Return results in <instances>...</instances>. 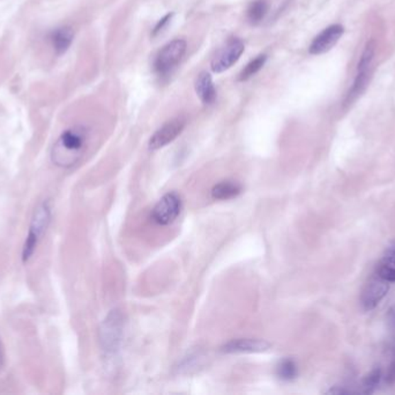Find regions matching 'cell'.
Segmentation results:
<instances>
[{
  "instance_id": "18",
  "label": "cell",
  "mask_w": 395,
  "mask_h": 395,
  "mask_svg": "<svg viewBox=\"0 0 395 395\" xmlns=\"http://www.w3.org/2000/svg\"><path fill=\"white\" fill-rule=\"evenodd\" d=\"M277 374H279L281 379L289 382V380L295 379L297 377L299 369H297V365L293 359H284V361L281 362L280 365L277 367Z\"/></svg>"
},
{
  "instance_id": "3",
  "label": "cell",
  "mask_w": 395,
  "mask_h": 395,
  "mask_svg": "<svg viewBox=\"0 0 395 395\" xmlns=\"http://www.w3.org/2000/svg\"><path fill=\"white\" fill-rule=\"evenodd\" d=\"M187 42L181 38L174 40L165 45L156 56L155 62H154L155 72L161 77L172 75V71L183 60L184 55L187 53Z\"/></svg>"
},
{
  "instance_id": "8",
  "label": "cell",
  "mask_w": 395,
  "mask_h": 395,
  "mask_svg": "<svg viewBox=\"0 0 395 395\" xmlns=\"http://www.w3.org/2000/svg\"><path fill=\"white\" fill-rule=\"evenodd\" d=\"M389 282L379 276L371 277L362 290L361 305L365 310H374L389 292Z\"/></svg>"
},
{
  "instance_id": "10",
  "label": "cell",
  "mask_w": 395,
  "mask_h": 395,
  "mask_svg": "<svg viewBox=\"0 0 395 395\" xmlns=\"http://www.w3.org/2000/svg\"><path fill=\"white\" fill-rule=\"evenodd\" d=\"M343 33H345V28L341 25H332L327 27L313 38L311 45L308 48L310 54H326L327 51H330L332 48L335 47V44L339 42L340 38H343Z\"/></svg>"
},
{
  "instance_id": "12",
  "label": "cell",
  "mask_w": 395,
  "mask_h": 395,
  "mask_svg": "<svg viewBox=\"0 0 395 395\" xmlns=\"http://www.w3.org/2000/svg\"><path fill=\"white\" fill-rule=\"evenodd\" d=\"M271 347L268 342L259 339H238L223 345L222 352L227 354H242V352H266Z\"/></svg>"
},
{
  "instance_id": "9",
  "label": "cell",
  "mask_w": 395,
  "mask_h": 395,
  "mask_svg": "<svg viewBox=\"0 0 395 395\" xmlns=\"http://www.w3.org/2000/svg\"><path fill=\"white\" fill-rule=\"evenodd\" d=\"M185 128V119L182 117L172 119L156 130L150 141V150L156 151L165 148L181 135Z\"/></svg>"
},
{
  "instance_id": "15",
  "label": "cell",
  "mask_w": 395,
  "mask_h": 395,
  "mask_svg": "<svg viewBox=\"0 0 395 395\" xmlns=\"http://www.w3.org/2000/svg\"><path fill=\"white\" fill-rule=\"evenodd\" d=\"M268 10H269V5H268L267 0H255L250 4L249 9H247V13H246L247 20L252 25H258L266 18Z\"/></svg>"
},
{
  "instance_id": "6",
  "label": "cell",
  "mask_w": 395,
  "mask_h": 395,
  "mask_svg": "<svg viewBox=\"0 0 395 395\" xmlns=\"http://www.w3.org/2000/svg\"><path fill=\"white\" fill-rule=\"evenodd\" d=\"M181 198L174 193H169V194L165 195L152 209V220L159 225H169L177 220V217L181 214Z\"/></svg>"
},
{
  "instance_id": "13",
  "label": "cell",
  "mask_w": 395,
  "mask_h": 395,
  "mask_svg": "<svg viewBox=\"0 0 395 395\" xmlns=\"http://www.w3.org/2000/svg\"><path fill=\"white\" fill-rule=\"evenodd\" d=\"M196 93L204 104H213L216 100V90L213 82L212 75L208 72L200 73L196 80Z\"/></svg>"
},
{
  "instance_id": "4",
  "label": "cell",
  "mask_w": 395,
  "mask_h": 395,
  "mask_svg": "<svg viewBox=\"0 0 395 395\" xmlns=\"http://www.w3.org/2000/svg\"><path fill=\"white\" fill-rule=\"evenodd\" d=\"M123 336V317L118 310L111 313L103 321L100 328V341L106 354H113L118 349Z\"/></svg>"
},
{
  "instance_id": "7",
  "label": "cell",
  "mask_w": 395,
  "mask_h": 395,
  "mask_svg": "<svg viewBox=\"0 0 395 395\" xmlns=\"http://www.w3.org/2000/svg\"><path fill=\"white\" fill-rule=\"evenodd\" d=\"M374 60V42L367 43L365 53L362 55L361 62L358 64V72L355 79L354 85L349 92L348 102H352L355 97L362 94V92L367 88V82L372 73V64Z\"/></svg>"
},
{
  "instance_id": "22",
  "label": "cell",
  "mask_w": 395,
  "mask_h": 395,
  "mask_svg": "<svg viewBox=\"0 0 395 395\" xmlns=\"http://www.w3.org/2000/svg\"><path fill=\"white\" fill-rule=\"evenodd\" d=\"M4 365V348L3 345H1V341H0V369L3 367Z\"/></svg>"
},
{
  "instance_id": "11",
  "label": "cell",
  "mask_w": 395,
  "mask_h": 395,
  "mask_svg": "<svg viewBox=\"0 0 395 395\" xmlns=\"http://www.w3.org/2000/svg\"><path fill=\"white\" fill-rule=\"evenodd\" d=\"M74 40V31L69 26H60L48 35V42L57 56H62L69 50Z\"/></svg>"
},
{
  "instance_id": "1",
  "label": "cell",
  "mask_w": 395,
  "mask_h": 395,
  "mask_svg": "<svg viewBox=\"0 0 395 395\" xmlns=\"http://www.w3.org/2000/svg\"><path fill=\"white\" fill-rule=\"evenodd\" d=\"M88 130L82 126L66 129L60 134L51 148L53 165L60 168H69L78 163L87 148Z\"/></svg>"
},
{
  "instance_id": "20",
  "label": "cell",
  "mask_w": 395,
  "mask_h": 395,
  "mask_svg": "<svg viewBox=\"0 0 395 395\" xmlns=\"http://www.w3.org/2000/svg\"><path fill=\"white\" fill-rule=\"evenodd\" d=\"M172 16H174V14H167L165 18L160 20V21L157 22V25L155 26V28H154L152 35L159 34L160 32H162L163 29L165 28V26L168 25L169 21L172 20Z\"/></svg>"
},
{
  "instance_id": "14",
  "label": "cell",
  "mask_w": 395,
  "mask_h": 395,
  "mask_svg": "<svg viewBox=\"0 0 395 395\" xmlns=\"http://www.w3.org/2000/svg\"><path fill=\"white\" fill-rule=\"evenodd\" d=\"M242 193V187L237 182L223 181L215 185L212 189V196L215 200H231Z\"/></svg>"
},
{
  "instance_id": "2",
  "label": "cell",
  "mask_w": 395,
  "mask_h": 395,
  "mask_svg": "<svg viewBox=\"0 0 395 395\" xmlns=\"http://www.w3.org/2000/svg\"><path fill=\"white\" fill-rule=\"evenodd\" d=\"M51 218H52V207H51L50 201L44 200V201L40 202L33 212L28 232H27L25 242L22 245V264H28L29 261L34 257L38 246L41 244L44 235L50 226Z\"/></svg>"
},
{
  "instance_id": "17",
  "label": "cell",
  "mask_w": 395,
  "mask_h": 395,
  "mask_svg": "<svg viewBox=\"0 0 395 395\" xmlns=\"http://www.w3.org/2000/svg\"><path fill=\"white\" fill-rule=\"evenodd\" d=\"M266 60H267V56H266V55H260V56L257 57L255 60H251V62L242 70V72L240 73V77H238V80H240V82H246V80H249L250 78H252L253 75H257V73L264 67Z\"/></svg>"
},
{
  "instance_id": "23",
  "label": "cell",
  "mask_w": 395,
  "mask_h": 395,
  "mask_svg": "<svg viewBox=\"0 0 395 395\" xmlns=\"http://www.w3.org/2000/svg\"><path fill=\"white\" fill-rule=\"evenodd\" d=\"M387 255H393V256H395V242H393L392 245L389 246V249H387Z\"/></svg>"
},
{
  "instance_id": "5",
  "label": "cell",
  "mask_w": 395,
  "mask_h": 395,
  "mask_svg": "<svg viewBox=\"0 0 395 395\" xmlns=\"http://www.w3.org/2000/svg\"><path fill=\"white\" fill-rule=\"evenodd\" d=\"M245 50L244 42L238 38H231L213 57L211 67L213 72L222 73L236 64Z\"/></svg>"
},
{
  "instance_id": "19",
  "label": "cell",
  "mask_w": 395,
  "mask_h": 395,
  "mask_svg": "<svg viewBox=\"0 0 395 395\" xmlns=\"http://www.w3.org/2000/svg\"><path fill=\"white\" fill-rule=\"evenodd\" d=\"M380 379H382V374H380V370L372 371V372H371V374H369L367 378H365V392H374V387H377V385H378V384H379Z\"/></svg>"
},
{
  "instance_id": "21",
  "label": "cell",
  "mask_w": 395,
  "mask_h": 395,
  "mask_svg": "<svg viewBox=\"0 0 395 395\" xmlns=\"http://www.w3.org/2000/svg\"><path fill=\"white\" fill-rule=\"evenodd\" d=\"M387 319H389V323L393 328H395V305L391 310H389V314H387Z\"/></svg>"
},
{
  "instance_id": "16",
  "label": "cell",
  "mask_w": 395,
  "mask_h": 395,
  "mask_svg": "<svg viewBox=\"0 0 395 395\" xmlns=\"http://www.w3.org/2000/svg\"><path fill=\"white\" fill-rule=\"evenodd\" d=\"M377 276L386 282H395V256L387 255L377 266Z\"/></svg>"
}]
</instances>
